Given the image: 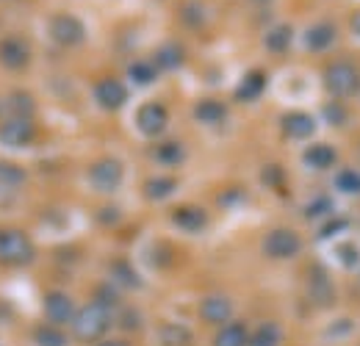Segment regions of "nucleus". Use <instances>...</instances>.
Segmentation results:
<instances>
[{"mask_svg": "<svg viewBox=\"0 0 360 346\" xmlns=\"http://www.w3.org/2000/svg\"><path fill=\"white\" fill-rule=\"evenodd\" d=\"M111 327V316H108V307L100 302H91L86 307H81L72 319V333L78 341L84 344H94L105 335V330Z\"/></svg>", "mask_w": 360, "mask_h": 346, "instance_id": "1", "label": "nucleus"}, {"mask_svg": "<svg viewBox=\"0 0 360 346\" xmlns=\"http://www.w3.org/2000/svg\"><path fill=\"white\" fill-rule=\"evenodd\" d=\"M34 260V244L20 230H0V263L25 266Z\"/></svg>", "mask_w": 360, "mask_h": 346, "instance_id": "2", "label": "nucleus"}, {"mask_svg": "<svg viewBox=\"0 0 360 346\" xmlns=\"http://www.w3.org/2000/svg\"><path fill=\"white\" fill-rule=\"evenodd\" d=\"M324 86H327L330 94H335V97H349L360 86L358 70L352 64H347V61H335L324 72Z\"/></svg>", "mask_w": 360, "mask_h": 346, "instance_id": "3", "label": "nucleus"}, {"mask_svg": "<svg viewBox=\"0 0 360 346\" xmlns=\"http://www.w3.org/2000/svg\"><path fill=\"white\" fill-rule=\"evenodd\" d=\"M50 37H53V42L64 44V47H75V44H81L86 39V28H84V23L78 17L58 14V17L50 20Z\"/></svg>", "mask_w": 360, "mask_h": 346, "instance_id": "4", "label": "nucleus"}, {"mask_svg": "<svg viewBox=\"0 0 360 346\" xmlns=\"http://www.w3.org/2000/svg\"><path fill=\"white\" fill-rule=\"evenodd\" d=\"M122 174H125L122 172V164H120L117 158H103V161H97L89 169V180L97 191H105V194H108V191L120 188Z\"/></svg>", "mask_w": 360, "mask_h": 346, "instance_id": "5", "label": "nucleus"}, {"mask_svg": "<svg viewBox=\"0 0 360 346\" xmlns=\"http://www.w3.org/2000/svg\"><path fill=\"white\" fill-rule=\"evenodd\" d=\"M264 252L269 258L277 260H288L300 252V238L294 230H271L264 241Z\"/></svg>", "mask_w": 360, "mask_h": 346, "instance_id": "6", "label": "nucleus"}, {"mask_svg": "<svg viewBox=\"0 0 360 346\" xmlns=\"http://www.w3.org/2000/svg\"><path fill=\"white\" fill-rule=\"evenodd\" d=\"M31 139H34V125H31V120L11 117V120H6V122L0 125V141H3L6 147H25V144H31Z\"/></svg>", "mask_w": 360, "mask_h": 346, "instance_id": "7", "label": "nucleus"}, {"mask_svg": "<svg viewBox=\"0 0 360 346\" xmlns=\"http://www.w3.org/2000/svg\"><path fill=\"white\" fill-rule=\"evenodd\" d=\"M167 120H169V117H167V108L158 105V103H147V105H141L139 114H136V125H139V130H141L144 136H158V133H164Z\"/></svg>", "mask_w": 360, "mask_h": 346, "instance_id": "8", "label": "nucleus"}, {"mask_svg": "<svg viewBox=\"0 0 360 346\" xmlns=\"http://www.w3.org/2000/svg\"><path fill=\"white\" fill-rule=\"evenodd\" d=\"M31 61V50L20 37H6L0 39V64L8 70H22Z\"/></svg>", "mask_w": 360, "mask_h": 346, "instance_id": "9", "label": "nucleus"}, {"mask_svg": "<svg viewBox=\"0 0 360 346\" xmlns=\"http://www.w3.org/2000/svg\"><path fill=\"white\" fill-rule=\"evenodd\" d=\"M94 100H97L105 111H117V108L125 105L128 89L122 86L117 78H105V81H100V84L94 86Z\"/></svg>", "mask_w": 360, "mask_h": 346, "instance_id": "10", "label": "nucleus"}, {"mask_svg": "<svg viewBox=\"0 0 360 346\" xmlns=\"http://www.w3.org/2000/svg\"><path fill=\"white\" fill-rule=\"evenodd\" d=\"M45 316L50 319V324H67L75 319V307H72V300L67 294H47L45 297Z\"/></svg>", "mask_w": 360, "mask_h": 346, "instance_id": "11", "label": "nucleus"}, {"mask_svg": "<svg viewBox=\"0 0 360 346\" xmlns=\"http://www.w3.org/2000/svg\"><path fill=\"white\" fill-rule=\"evenodd\" d=\"M200 316L208 321V324H227L230 316H233V305L225 297H208L200 305Z\"/></svg>", "mask_w": 360, "mask_h": 346, "instance_id": "12", "label": "nucleus"}, {"mask_svg": "<svg viewBox=\"0 0 360 346\" xmlns=\"http://www.w3.org/2000/svg\"><path fill=\"white\" fill-rule=\"evenodd\" d=\"M314 130H316V122L308 114L294 111V114H285V117H283V133H285L288 139H308Z\"/></svg>", "mask_w": 360, "mask_h": 346, "instance_id": "13", "label": "nucleus"}, {"mask_svg": "<svg viewBox=\"0 0 360 346\" xmlns=\"http://www.w3.org/2000/svg\"><path fill=\"white\" fill-rule=\"evenodd\" d=\"M172 222L178 224L180 230H188V233H197V230H202L205 227V211L202 208H191V205H183V208H175V214H172Z\"/></svg>", "mask_w": 360, "mask_h": 346, "instance_id": "14", "label": "nucleus"}, {"mask_svg": "<svg viewBox=\"0 0 360 346\" xmlns=\"http://www.w3.org/2000/svg\"><path fill=\"white\" fill-rule=\"evenodd\" d=\"M194 117L200 122H205V125H219L227 117V108L225 103H219V100H202V103H197Z\"/></svg>", "mask_w": 360, "mask_h": 346, "instance_id": "15", "label": "nucleus"}, {"mask_svg": "<svg viewBox=\"0 0 360 346\" xmlns=\"http://www.w3.org/2000/svg\"><path fill=\"white\" fill-rule=\"evenodd\" d=\"M214 346H250V335H247V327L244 324H225L217 338H214Z\"/></svg>", "mask_w": 360, "mask_h": 346, "instance_id": "16", "label": "nucleus"}, {"mask_svg": "<svg viewBox=\"0 0 360 346\" xmlns=\"http://www.w3.org/2000/svg\"><path fill=\"white\" fill-rule=\"evenodd\" d=\"M266 86V75L264 72H247L244 75V81H241V86L236 89V100H255L261 91Z\"/></svg>", "mask_w": 360, "mask_h": 346, "instance_id": "17", "label": "nucleus"}, {"mask_svg": "<svg viewBox=\"0 0 360 346\" xmlns=\"http://www.w3.org/2000/svg\"><path fill=\"white\" fill-rule=\"evenodd\" d=\"M305 164L314 169H327L335 164V150L330 144H314L305 150Z\"/></svg>", "mask_w": 360, "mask_h": 346, "instance_id": "18", "label": "nucleus"}, {"mask_svg": "<svg viewBox=\"0 0 360 346\" xmlns=\"http://www.w3.org/2000/svg\"><path fill=\"white\" fill-rule=\"evenodd\" d=\"M333 39H335V28L330 23H319L305 34V42H308L311 50H327L333 44Z\"/></svg>", "mask_w": 360, "mask_h": 346, "instance_id": "19", "label": "nucleus"}, {"mask_svg": "<svg viewBox=\"0 0 360 346\" xmlns=\"http://www.w3.org/2000/svg\"><path fill=\"white\" fill-rule=\"evenodd\" d=\"M183 58H186V53H183V47L175 42L158 47V53H155V64H158L161 70H178L180 64H183Z\"/></svg>", "mask_w": 360, "mask_h": 346, "instance_id": "20", "label": "nucleus"}, {"mask_svg": "<svg viewBox=\"0 0 360 346\" xmlns=\"http://www.w3.org/2000/svg\"><path fill=\"white\" fill-rule=\"evenodd\" d=\"M175 180L172 177H153V180H147V186H144V194L150 197V200H164V197H169L172 191H175Z\"/></svg>", "mask_w": 360, "mask_h": 346, "instance_id": "21", "label": "nucleus"}, {"mask_svg": "<svg viewBox=\"0 0 360 346\" xmlns=\"http://www.w3.org/2000/svg\"><path fill=\"white\" fill-rule=\"evenodd\" d=\"M250 346H280V330H277V324H261L255 333H252V338H250Z\"/></svg>", "mask_w": 360, "mask_h": 346, "instance_id": "22", "label": "nucleus"}, {"mask_svg": "<svg viewBox=\"0 0 360 346\" xmlns=\"http://www.w3.org/2000/svg\"><path fill=\"white\" fill-rule=\"evenodd\" d=\"M291 28L288 25H277V28H271L269 34H266V47H269L271 53H283V50H288V44H291Z\"/></svg>", "mask_w": 360, "mask_h": 346, "instance_id": "23", "label": "nucleus"}, {"mask_svg": "<svg viewBox=\"0 0 360 346\" xmlns=\"http://www.w3.org/2000/svg\"><path fill=\"white\" fill-rule=\"evenodd\" d=\"M161 341L167 346H188L191 344V335H188V330L186 327H180V324H169V327H164L161 330Z\"/></svg>", "mask_w": 360, "mask_h": 346, "instance_id": "24", "label": "nucleus"}, {"mask_svg": "<svg viewBox=\"0 0 360 346\" xmlns=\"http://www.w3.org/2000/svg\"><path fill=\"white\" fill-rule=\"evenodd\" d=\"M37 344L39 346H67V335L56 327V324H47L37 330Z\"/></svg>", "mask_w": 360, "mask_h": 346, "instance_id": "25", "label": "nucleus"}, {"mask_svg": "<svg viewBox=\"0 0 360 346\" xmlns=\"http://www.w3.org/2000/svg\"><path fill=\"white\" fill-rule=\"evenodd\" d=\"M155 158L161 164H180L183 161V147H180L178 141H164V144H158Z\"/></svg>", "mask_w": 360, "mask_h": 346, "instance_id": "26", "label": "nucleus"}, {"mask_svg": "<svg viewBox=\"0 0 360 346\" xmlns=\"http://www.w3.org/2000/svg\"><path fill=\"white\" fill-rule=\"evenodd\" d=\"M11 111H14V117L28 120V117L34 114V100H31V94H25V91L11 94Z\"/></svg>", "mask_w": 360, "mask_h": 346, "instance_id": "27", "label": "nucleus"}, {"mask_svg": "<svg viewBox=\"0 0 360 346\" xmlns=\"http://www.w3.org/2000/svg\"><path fill=\"white\" fill-rule=\"evenodd\" d=\"M335 186L344 194H360V174L355 169H344V172L335 177Z\"/></svg>", "mask_w": 360, "mask_h": 346, "instance_id": "28", "label": "nucleus"}, {"mask_svg": "<svg viewBox=\"0 0 360 346\" xmlns=\"http://www.w3.org/2000/svg\"><path fill=\"white\" fill-rule=\"evenodd\" d=\"M131 78H134L139 86H150V84L155 81V67H153V64L139 61V64L131 67Z\"/></svg>", "mask_w": 360, "mask_h": 346, "instance_id": "29", "label": "nucleus"}, {"mask_svg": "<svg viewBox=\"0 0 360 346\" xmlns=\"http://www.w3.org/2000/svg\"><path fill=\"white\" fill-rule=\"evenodd\" d=\"M114 277H117V283H122V286H128V288H139V286H141L139 277H136V271L125 263V260L114 263Z\"/></svg>", "mask_w": 360, "mask_h": 346, "instance_id": "30", "label": "nucleus"}, {"mask_svg": "<svg viewBox=\"0 0 360 346\" xmlns=\"http://www.w3.org/2000/svg\"><path fill=\"white\" fill-rule=\"evenodd\" d=\"M314 294L319 305H330L333 302V288H330V280H327V274H319L314 280Z\"/></svg>", "mask_w": 360, "mask_h": 346, "instance_id": "31", "label": "nucleus"}, {"mask_svg": "<svg viewBox=\"0 0 360 346\" xmlns=\"http://www.w3.org/2000/svg\"><path fill=\"white\" fill-rule=\"evenodd\" d=\"M20 180H22V172H20L17 167H0V183L14 186V183H20Z\"/></svg>", "mask_w": 360, "mask_h": 346, "instance_id": "32", "label": "nucleus"}, {"mask_svg": "<svg viewBox=\"0 0 360 346\" xmlns=\"http://www.w3.org/2000/svg\"><path fill=\"white\" fill-rule=\"evenodd\" d=\"M330 208H333V203H330V200H324V197H319L316 203H311V205H308V217H311V219H314V217H324Z\"/></svg>", "mask_w": 360, "mask_h": 346, "instance_id": "33", "label": "nucleus"}, {"mask_svg": "<svg viewBox=\"0 0 360 346\" xmlns=\"http://www.w3.org/2000/svg\"><path fill=\"white\" fill-rule=\"evenodd\" d=\"M347 227H349L347 219H335V222H330V224L321 227V238H330V236H335V233H341V230H347Z\"/></svg>", "mask_w": 360, "mask_h": 346, "instance_id": "34", "label": "nucleus"}, {"mask_svg": "<svg viewBox=\"0 0 360 346\" xmlns=\"http://www.w3.org/2000/svg\"><path fill=\"white\" fill-rule=\"evenodd\" d=\"M338 255H341V263H344V266H355V263H358V247H355V244L341 247Z\"/></svg>", "mask_w": 360, "mask_h": 346, "instance_id": "35", "label": "nucleus"}, {"mask_svg": "<svg viewBox=\"0 0 360 346\" xmlns=\"http://www.w3.org/2000/svg\"><path fill=\"white\" fill-rule=\"evenodd\" d=\"M183 20H186L188 25H200V23H202L200 6H197V3H194V6H183Z\"/></svg>", "mask_w": 360, "mask_h": 346, "instance_id": "36", "label": "nucleus"}, {"mask_svg": "<svg viewBox=\"0 0 360 346\" xmlns=\"http://www.w3.org/2000/svg\"><path fill=\"white\" fill-rule=\"evenodd\" d=\"M264 177H266L269 183H280V180H283V172H280L277 167H266V172H264Z\"/></svg>", "mask_w": 360, "mask_h": 346, "instance_id": "37", "label": "nucleus"}, {"mask_svg": "<svg viewBox=\"0 0 360 346\" xmlns=\"http://www.w3.org/2000/svg\"><path fill=\"white\" fill-rule=\"evenodd\" d=\"M352 31H355V34L360 37V11L355 14V17H352Z\"/></svg>", "mask_w": 360, "mask_h": 346, "instance_id": "38", "label": "nucleus"}, {"mask_svg": "<svg viewBox=\"0 0 360 346\" xmlns=\"http://www.w3.org/2000/svg\"><path fill=\"white\" fill-rule=\"evenodd\" d=\"M100 346H128V344H122V341H105V344H100Z\"/></svg>", "mask_w": 360, "mask_h": 346, "instance_id": "39", "label": "nucleus"}]
</instances>
